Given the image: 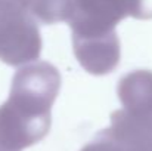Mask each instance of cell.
I'll list each match as a JSON object with an SVG mask.
<instances>
[{"label": "cell", "mask_w": 152, "mask_h": 151, "mask_svg": "<svg viewBox=\"0 0 152 151\" xmlns=\"http://www.w3.org/2000/svg\"><path fill=\"white\" fill-rule=\"evenodd\" d=\"M61 89V73L48 61L21 67L9 98L0 105V145L21 151L40 142L50 130L52 107Z\"/></svg>", "instance_id": "obj_1"}, {"label": "cell", "mask_w": 152, "mask_h": 151, "mask_svg": "<svg viewBox=\"0 0 152 151\" xmlns=\"http://www.w3.org/2000/svg\"><path fill=\"white\" fill-rule=\"evenodd\" d=\"M126 16L152 18V0H72V49L87 73L105 76L117 68L121 50L115 27Z\"/></svg>", "instance_id": "obj_2"}, {"label": "cell", "mask_w": 152, "mask_h": 151, "mask_svg": "<svg viewBox=\"0 0 152 151\" xmlns=\"http://www.w3.org/2000/svg\"><path fill=\"white\" fill-rule=\"evenodd\" d=\"M39 22L21 0H0V61L19 67L40 58Z\"/></svg>", "instance_id": "obj_3"}, {"label": "cell", "mask_w": 152, "mask_h": 151, "mask_svg": "<svg viewBox=\"0 0 152 151\" xmlns=\"http://www.w3.org/2000/svg\"><path fill=\"white\" fill-rule=\"evenodd\" d=\"M117 94L124 110L152 111V73L136 70L123 76L118 82Z\"/></svg>", "instance_id": "obj_4"}, {"label": "cell", "mask_w": 152, "mask_h": 151, "mask_svg": "<svg viewBox=\"0 0 152 151\" xmlns=\"http://www.w3.org/2000/svg\"><path fill=\"white\" fill-rule=\"evenodd\" d=\"M37 22L50 25L69 19L72 0H21Z\"/></svg>", "instance_id": "obj_5"}, {"label": "cell", "mask_w": 152, "mask_h": 151, "mask_svg": "<svg viewBox=\"0 0 152 151\" xmlns=\"http://www.w3.org/2000/svg\"><path fill=\"white\" fill-rule=\"evenodd\" d=\"M81 151H123L121 147L112 139V136L108 133L106 129L101 130L93 141H90L87 145H84Z\"/></svg>", "instance_id": "obj_6"}, {"label": "cell", "mask_w": 152, "mask_h": 151, "mask_svg": "<svg viewBox=\"0 0 152 151\" xmlns=\"http://www.w3.org/2000/svg\"><path fill=\"white\" fill-rule=\"evenodd\" d=\"M0 151H12V150H7V148H4L3 145H0Z\"/></svg>", "instance_id": "obj_7"}]
</instances>
